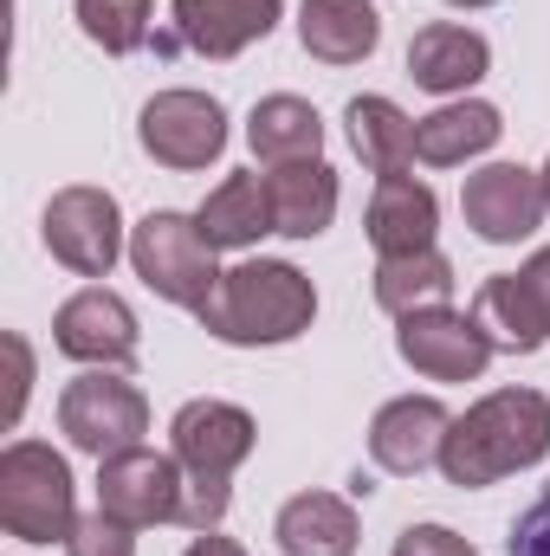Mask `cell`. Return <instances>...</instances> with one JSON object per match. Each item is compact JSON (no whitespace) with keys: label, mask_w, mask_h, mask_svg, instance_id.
<instances>
[{"label":"cell","mask_w":550,"mask_h":556,"mask_svg":"<svg viewBox=\"0 0 550 556\" xmlns=\"http://www.w3.org/2000/svg\"><path fill=\"white\" fill-rule=\"evenodd\" d=\"M550 453V395L538 389H499L486 402H473L466 415H453L447 446H440V472L460 492L499 485L525 466H538Z\"/></svg>","instance_id":"6da1fadb"},{"label":"cell","mask_w":550,"mask_h":556,"mask_svg":"<svg viewBox=\"0 0 550 556\" xmlns=\"http://www.w3.org/2000/svg\"><path fill=\"white\" fill-rule=\"evenodd\" d=\"M208 337L240 343V350H273L311 330L317 317V291L311 278L285 260H240L234 273H221L214 298L195 311Z\"/></svg>","instance_id":"7a4b0ae2"},{"label":"cell","mask_w":550,"mask_h":556,"mask_svg":"<svg viewBox=\"0 0 550 556\" xmlns=\"http://www.w3.org/2000/svg\"><path fill=\"white\" fill-rule=\"evenodd\" d=\"M168 440H175V459H182V525L188 531H221L227 505H234V472L247 466L260 427L247 408L234 402H188L182 415L168 420Z\"/></svg>","instance_id":"3957f363"},{"label":"cell","mask_w":550,"mask_h":556,"mask_svg":"<svg viewBox=\"0 0 550 556\" xmlns=\"http://www.w3.org/2000/svg\"><path fill=\"white\" fill-rule=\"evenodd\" d=\"M78 485L65 453L46 440H13L0 453V531L20 544H72L78 531Z\"/></svg>","instance_id":"277c9868"},{"label":"cell","mask_w":550,"mask_h":556,"mask_svg":"<svg viewBox=\"0 0 550 556\" xmlns=\"http://www.w3.org/2000/svg\"><path fill=\"white\" fill-rule=\"evenodd\" d=\"M130 266H137V278L155 298H168L182 311H201L214 298V285H221L214 240L201 233V220L195 214H168V207L130 227Z\"/></svg>","instance_id":"5b68a950"},{"label":"cell","mask_w":550,"mask_h":556,"mask_svg":"<svg viewBox=\"0 0 550 556\" xmlns=\"http://www.w3.org/2000/svg\"><path fill=\"white\" fill-rule=\"evenodd\" d=\"M59 433L91 453V459H117L142 446L149 433V402H142L137 382H124L117 369H85L78 382H65L59 395Z\"/></svg>","instance_id":"8992f818"},{"label":"cell","mask_w":550,"mask_h":556,"mask_svg":"<svg viewBox=\"0 0 550 556\" xmlns=\"http://www.w3.org/2000/svg\"><path fill=\"white\" fill-rule=\"evenodd\" d=\"M46 247L59 266H72L78 278H111V266L124 260V214H117V194L104 188H59L46 201V220H39Z\"/></svg>","instance_id":"52a82bcc"},{"label":"cell","mask_w":550,"mask_h":556,"mask_svg":"<svg viewBox=\"0 0 550 556\" xmlns=\"http://www.w3.org/2000/svg\"><path fill=\"white\" fill-rule=\"evenodd\" d=\"M137 142H142V155H155L162 168L195 175V168L221 162V149H227V111L208 91H182V85L155 91L137 117Z\"/></svg>","instance_id":"ba28073f"},{"label":"cell","mask_w":550,"mask_h":556,"mask_svg":"<svg viewBox=\"0 0 550 556\" xmlns=\"http://www.w3.org/2000/svg\"><path fill=\"white\" fill-rule=\"evenodd\" d=\"M98 511L124 531L182 525V459L130 446L117 459H98Z\"/></svg>","instance_id":"9c48e42d"},{"label":"cell","mask_w":550,"mask_h":556,"mask_svg":"<svg viewBox=\"0 0 550 556\" xmlns=\"http://www.w3.org/2000/svg\"><path fill=\"white\" fill-rule=\"evenodd\" d=\"M396 324H402V330H396L402 363H409L414 376H427V382H479L486 363L499 356L492 337L479 330V317H473V311H453V304L409 311V317H396Z\"/></svg>","instance_id":"30bf717a"},{"label":"cell","mask_w":550,"mask_h":556,"mask_svg":"<svg viewBox=\"0 0 550 556\" xmlns=\"http://www.w3.org/2000/svg\"><path fill=\"white\" fill-rule=\"evenodd\" d=\"M460 214L466 227L486 240V247H518L538 233L545 220V175L538 168H518V162H486L479 175H466L460 188Z\"/></svg>","instance_id":"8fae6325"},{"label":"cell","mask_w":550,"mask_h":556,"mask_svg":"<svg viewBox=\"0 0 550 556\" xmlns=\"http://www.w3.org/2000/svg\"><path fill=\"white\" fill-rule=\"evenodd\" d=\"M52 343H59V356L85 363V369H130L137 350H142L137 311H130L117 291L85 285L78 298L59 304V317H52Z\"/></svg>","instance_id":"7c38bea8"},{"label":"cell","mask_w":550,"mask_h":556,"mask_svg":"<svg viewBox=\"0 0 550 556\" xmlns=\"http://www.w3.org/2000/svg\"><path fill=\"white\" fill-rule=\"evenodd\" d=\"M447 427H453V415L434 395H402V402H389L383 415L370 420V459L383 472H396V479H414V472L440 466Z\"/></svg>","instance_id":"4fadbf2b"},{"label":"cell","mask_w":550,"mask_h":556,"mask_svg":"<svg viewBox=\"0 0 550 556\" xmlns=\"http://www.w3.org/2000/svg\"><path fill=\"white\" fill-rule=\"evenodd\" d=\"M278 7L285 0H168V20H175V39L201 59H234L247 52L253 39H266L278 26Z\"/></svg>","instance_id":"5bb4252c"},{"label":"cell","mask_w":550,"mask_h":556,"mask_svg":"<svg viewBox=\"0 0 550 556\" xmlns=\"http://www.w3.org/2000/svg\"><path fill=\"white\" fill-rule=\"evenodd\" d=\"M486 65H492V46H486V33H473V26L434 20V26H421L409 39V78L421 91H434V98H453V91L479 85Z\"/></svg>","instance_id":"9a60e30c"},{"label":"cell","mask_w":550,"mask_h":556,"mask_svg":"<svg viewBox=\"0 0 550 556\" xmlns=\"http://www.w3.org/2000/svg\"><path fill=\"white\" fill-rule=\"evenodd\" d=\"M434 227H440V201L427 181L414 175H376V194H370V247L389 260V253H421L434 247Z\"/></svg>","instance_id":"2e32d148"},{"label":"cell","mask_w":550,"mask_h":556,"mask_svg":"<svg viewBox=\"0 0 550 556\" xmlns=\"http://www.w3.org/2000/svg\"><path fill=\"white\" fill-rule=\"evenodd\" d=\"M383 39V13L370 0H304L298 7V46L324 65H363Z\"/></svg>","instance_id":"e0dca14e"},{"label":"cell","mask_w":550,"mask_h":556,"mask_svg":"<svg viewBox=\"0 0 550 556\" xmlns=\"http://www.w3.org/2000/svg\"><path fill=\"white\" fill-rule=\"evenodd\" d=\"M266 194H273V227L285 240H317L330 220H337V168L317 155V162H285L266 175Z\"/></svg>","instance_id":"ac0fdd59"},{"label":"cell","mask_w":550,"mask_h":556,"mask_svg":"<svg viewBox=\"0 0 550 556\" xmlns=\"http://www.w3.org/2000/svg\"><path fill=\"white\" fill-rule=\"evenodd\" d=\"M201 233L214 240V253H247L260 247L273 227V194H266V175H227L208 201H201Z\"/></svg>","instance_id":"d6986e66"},{"label":"cell","mask_w":550,"mask_h":556,"mask_svg":"<svg viewBox=\"0 0 550 556\" xmlns=\"http://www.w3.org/2000/svg\"><path fill=\"white\" fill-rule=\"evenodd\" d=\"M273 538L285 556H357V511L337 492H298L285 498Z\"/></svg>","instance_id":"ffe728a7"},{"label":"cell","mask_w":550,"mask_h":556,"mask_svg":"<svg viewBox=\"0 0 550 556\" xmlns=\"http://www.w3.org/2000/svg\"><path fill=\"white\" fill-rule=\"evenodd\" d=\"M499 130H505L499 111L479 104V98H466V104H440L434 117L414 124V162H427V168H460V162L486 155V149L499 142Z\"/></svg>","instance_id":"44dd1931"},{"label":"cell","mask_w":550,"mask_h":556,"mask_svg":"<svg viewBox=\"0 0 550 556\" xmlns=\"http://www.w3.org/2000/svg\"><path fill=\"white\" fill-rule=\"evenodd\" d=\"M247 142H253V155H260L266 168L317 162V155H324V117H317L304 98L278 91V98H260V104H253V117H247Z\"/></svg>","instance_id":"7402d4cb"},{"label":"cell","mask_w":550,"mask_h":556,"mask_svg":"<svg viewBox=\"0 0 550 556\" xmlns=\"http://www.w3.org/2000/svg\"><path fill=\"white\" fill-rule=\"evenodd\" d=\"M473 317H479V330L492 337V350L532 356V350H545V343H550L545 317H538V304L525 298V285H518V273L486 278V285H479V298H473Z\"/></svg>","instance_id":"603a6c76"},{"label":"cell","mask_w":550,"mask_h":556,"mask_svg":"<svg viewBox=\"0 0 550 556\" xmlns=\"http://www.w3.org/2000/svg\"><path fill=\"white\" fill-rule=\"evenodd\" d=\"M447 298H453V266H447V260H440L434 247L376 260V304H383L389 317H409V311H434V304H447Z\"/></svg>","instance_id":"cb8c5ba5"},{"label":"cell","mask_w":550,"mask_h":556,"mask_svg":"<svg viewBox=\"0 0 550 556\" xmlns=\"http://www.w3.org/2000/svg\"><path fill=\"white\" fill-rule=\"evenodd\" d=\"M343 124H350L357 155H363L376 175H409V162H414V117H402V104H389V98H350Z\"/></svg>","instance_id":"d4e9b609"},{"label":"cell","mask_w":550,"mask_h":556,"mask_svg":"<svg viewBox=\"0 0 550 556\" xmlns=\"http://www.w3.org/2000/svg\"><path fill=\"white\" fill-rule=\"evenodd\" d=\"M78 26H85L91 46L124 59L149 39V0H78Z\"/></svg>","instance_id":"484cf974"},{"label":"cell","mask_w":550,"mask_h":556,"mask_svg":"<svg viewBox=\"0 0 550 556\" xmlns=\"http://www.w3.org/2000/svg\"><path fill=\"white\" fill-rule=\"evenodd\" d=\"M0 350H7V408H0V420H7V427H20L26 395H33V343H26L20 330H7V337H0Z\"/></svg>","instance_id":"4316f807"},{"label":"cell","mask_w":550,"mask_h":556,"mask_svg":"<svg viewBox=\"0 0 550 556\" xmlns=\"http://www.w3.org/2000/svg\"><path fill=\"white\" fill-rule=\"evenodd\" d=\"M72 556H137V531H124V525H111L104 511L98 518H85L78 531H72Z\"/></svg>","instance_id":"83f0119b"},{"label":"cell","mask_w":550,"mask_h":556,"mask_svg":"<svg viewBox=\"0 0 550 556\" xmlns=\"http://www.w3.org/2000/svg\"><path fill=\"white\" fill-rule=\"evenodd\" d=\"M396 556H479V551L460 531H447V525H409L396 538Z\"/></svg>","instance_id":"f1b7e54d"},{"label":"cell","mask_w":550,"mask_h":556,"mask_svg":"<svg viewBox=\"0 0 550 556\" xmlns=\"http://www.w3.org/2000/svg\"><path fill=\"white\" fill-rule=\"evenodd\" d=\"M512 556H550V492L532 511H518V525H512Z\"/></svg>","instance_id":"f546056e"},{"label":"cell","mask_w":550,"mask_h":556,"mask_svg":"<svg viewBox=\"0 0 550 556\" xmlns=\"http://www.w3.org/2000/svg\"><path fill=\"white\" fill-rule=\"evenodd\" d=\"M518 285H525V298L538 304V317H545V330H550V247H538V253L518 266Z\"/></svg>","instance_id":"4dcf8cb0"},{"label":"cell","mask_w":550,"mask_h":556,"mask_svg":"<svg viewBox=\"0 0 550 556\" xmlns=\"http://www.w3.org/2000/svg\"><path fill=\"white\" fill-rule=\"evenodd\" d=\"M182 556H247V551H240L234 538H221V531H201V538H195Z\"/></svg>","instance_id":"1f68e13d"},{"label":"cell","mask_w":550,"mask_h":556,"mask_svg":"<svg viewBox=\"0 0 550 556\" xmlns=\"http://www.w3.org/2000/svg\"><path fill=\"white\" fill-rule=\"evenodd\" d=\"M447 7H466V13H473V7H492V0H447Z\"/></svg>","instance_id":"d6a6232c"},{"label":"cell","mask_w":550,"mask_h":556,"mask_svg":"<svg viewBox=\"0 0 550 556\" xmlns=\"http://www.w3.org/2000/svg\"><path fill=\"white\" fill-rule=\"evenodd\" d=\"M538 175H545V207H550V162H545V168H538Z\"/></svg>","instance_id":"836d02e7"}]
</instances>
